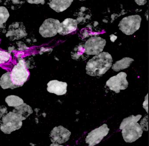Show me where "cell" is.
<instances>
[{
    "label": "cell",
    "instance_id": "obj_5",
    "mask_svg": "<svg viewBox=\"0 0 149 146\" xmlns=\"http://www.w3.org/2000/svg\"><path fill=\"white\" fill-rule=\"evenodd\" d=\"M142 128L137 122H132L126 125L122 129V135L125 141L132 142L142 136Z\"/></svg>",
    "mask_w": 149,
    "mask_h": 146
},
{
    "label": "cell",
    "instance_id": "obj_19",
    "mask_svg": "<svg viewBox=\"0 0 149 146\" xmlns=\"http://www.w3.org/2000/svg\"><path fill=\"white\" fill-rule=\"evenodd\" d=\"M141 117H142V115L138 114L136 116L132 115L131 116H130L128 118H125L123 120V121L121 123L119 129L121 130L123 129L126 125H128L130 123H132V122H137V121H138L141 119Z\"/></svg>",
    "mask_w": 149,
    "mask_h": 146
},
{
    "label": "cell",
    "instance_id": "obj_8",
    "mask_svg": "<svg viewBox=\"0 0 149 146\" xmlns=\"http://www.w3.org/2000/svg\"><path fill=\"white\" fill-rule=\"evenodd\" d=\"M107 124H104L90 132L86 137L85 141L88 146H94L100 143L109 131Z\"/></svg>",
    "mask_w": 149,
    "mask_h": 146
},
{
    "label": "cell",
    "instance_id": "obj_23",
    "mask_svg": "<svg viewBox=\"0 0 149 146\" xmlns=\"http://www.w3.org/2000/svg\"><path fill=\"white\" fill-rule=\"evenodd\" d=\"M4 30H6V27L4 26V24L3 25H0V32L1 33H5L4 32Z\"/></svg>",
    "mask_w": 149,
    "mask_h": 146
},
{
    "label": "cell",
    "instance_id": "obj_18",
    "mask_svg": "<svg viewBox=\"0 0 149 146\" xmlns=\"http://www.w3.org/2000/svg\"><path fill=\"white\" fill-rule=\"evenodd\" d=\"M6 102L8 106L16 107L22 105L24 101L22 99L15 95H10L6 98Z\"/></svg>",
    "mask_w": 149,
    "mask_h": 146
},
{
    "label": "cell",
    "instance_id": "obj_1",
    "mask_svg": "<svg viewBox=\"0 0 149 146\" xmlns=\"http://www.w3.org/2000/svg\"><path fill=\"white\" fill-rule=\"evenodd\" d=\"M112 62L110 54L102 52L89 60L86 65V73L92 77H101L109 69Z\"/></svg>",
    "mask_w": 149,
    "mask_h": 146
},
{
    "label": "cell",
    "instance_id": "obj_4",
    "mask_svg": "<svg viewBox=\"0 0 149 146\" xmlns=\"http://www.w3.org/2000/svg\"><path fill=\"white\" fill-rule=\"evenodd\" d=\"M22 120L16 114L9 112L3 118L0 129L5 133L9 134L22 127Z\"/></svg>",
    "mask_w": 149,
    "mask_h": 146
},
{
    "label": "cell",
    "instance_id": "obj_25",
    "mask_svg": "<svg viewBox=\"0 0 149 146\" xmlns=\"http://www.w3.org/2000/svg\"><path fill=\"white\" fill-rule=\"evenodd\" d=\"M50 146H63V145H60L59 144H57V143H52L50 145Z\"/></svg>",
    "mask_w": 149,
    "mask_h": 146
},
{
    "label": "cell",
    "instance_id": "obj_2",
    "mask_svg": "<svg viewBox=\"0 0 149 146\" xmlns=\"http://www.w3.org/2000/svg\"><path fill=\"white\" fill-rule=\"evenodd\" d=\"M30 72L27 68L25 61L20 60L15 65L11 72V80L15 85L19 87L22 86L27 81Z\"/></svg>",
    "mask_w": 149,
    "mask_h": 146
},
{
    "label": "cell",
    "instance_id": "obj_6",
    "mask_svg": "<svg viewBox=\"0 0 149 146\" xmlns=\"http://www.w3.org/2000/svg\"><path fill=\"white\" fill-rule=\"evenodd\" d=\"M105 45L104 39L99 36L91 37L84 44V52L87 55H97L102 52Z\"/></svg>",
    "mask_w": 149,
    "mask_h": 146
},
{
    "label": "cell",
    "instance_id": "obj_22",
    "mask_svg": "<svg viewBox=\"0 0 149 146\" xmlns=\"http://www.w3.org/2000/svg\"><path fill=\"white\" fill-rule=\"evenodd\" d=\"M8 114V109L6 106H0V126L2 124L3 118Z\"/></svg>",
    "mask_w": 149,
    "mask_h": 146
},
{
    "label": "cell",
    "instance_id": "obj_13",
    "mask_svg": "<svg viewBox=\"0 0 149 146\" xmlns=\"http://www.w3.org/2000/svg\"><path fill=\"white\" fill-rule=\"evenodd\" d=\"M76 20L70 18L65 19L62 23H60L58 33L62 35H65L74 32L77 29Z\"/></svg>",
    "mask_w": 149,
    "mask_h": 146
},
{
    "label": "cell",
    "instance_id": "obj_24",
    "mask_svg": "<svg viewBox=\"0 0 149 146\" xmlns=\"http://www.w3.org/2000/svg\"><path fill=\"white\" fill-rule=\"evenodd\" d=\"M117 38V37L116 36L112 34L110 36L111 41L112 42H115V41H116Z\"/></svg>",
    "mask_w": 149,
    "mask_h": 146
},
{
    "label": "cell",
    "instance_id": "obj_12",
    "mask_svg": "<svg viewBox=\"0 0 149 146\" xmlns=\"http://www.w3.org/2000/svg\"><path fill=\"white\" fill-rule=\"evenodd\" d=\"M67 86L68 84L66 82H61L57 80H51L47 84V90L50 93H55L60 96L66 94Z\"/></svg>",
    "mask_w": 149,
    "mask_h": 146
},
{
    "label": "cell",
    "instance_id": "obj_15",
    "mask_svg": "<svg viewBox=\"0 0 149 146\" xmlns=\"http://www.w3.org/2000/svg\"><path fill=\"white\" fill-rule=\"evenodd\" d=\"M13 112L17 114L23 121L32 114L33 111L30 106L26 103H23L22 105L15 107Z\"/></svg>",
    "mask_w": 149,
    "mask_h": 146
},
{
    "label": "cell",
    "instance_id": "obj_11",
    "mask_svg": "<svg viewBox=\"0 0 149 146\" xmlns=\"http://www.w3.org/2000/svg\"><path fill=\"white\" fill-rule=\"evenodd\" d=\"M27 35L26 27L23 23L16 22L9 26L6 36L10 41H13L21 39Z\"/></svg>",
    "mask_w": 149,
    "mask_h": 146
},
{
    "label": "cell",
    "instance_id": "obj_10",
    "mask_svg": "<svg viewBox=\"0 0 149 146\" xmlns=\"http://www.w3.org/2000/svg\"><path fill=\"white\" fill-rule=\"evenodd\" d=\"M71 132L62 126L55 127L50 133V140L54 143L62 144L70 139Z\"/></svg>",
    "mask_w": 149,
    "mask_h": 146
},
{
    "label": "cell",
    "instance_id": "obj_3",
    "mask_svg": "<svg viewBox=\"0 0 149 146\" xmlns=\"http://www.w3.org/2000/svg\"><path fill=\"white\" fill-rule=\"evenodd\" d=\"M141 20L140 15H130L123 18L118 26L123 33L127 35H130L139 29Z\"/></svg>",
    "mask_w": 149,
    "mask_h": 146
},
{
    "label": "cell",
    "instance_id": "obj_16",
    "mask_svg": "<svg viewBox=\"0 0 149 146\" xmlns=\"http://www.w3.org/2000/svg\"><path fill=\"white\" fill-rule=\"evenodd\" d=\"M134 60L130 58L125 57L119 61H117L112 66V69L116 72L127 69L130 67Z\"/></svg>",
    "mask_w": 149,
    "mask_h": 146
},
{
    "label": "cell",
    "instance_id": "obj_7",
    "mask_svg": "<svg viewBox=\"0 0 149 146\" xmlns=\"http://www.w3.org/2000/svg\"><path fill=\"white\" fill-rule=\"evenodd\" d=\"M127 74L119 72L116 76L111 77L106 82V85L116 93H119L120 90H124L128 87L129 83L126 79Z\"/></svg>",
    "mask_w": 149,
    "mask_h": 146
},
{
    "label": "cell",
    "instance_id": "obj_9",
    "mask_svg": "<svg viewBox=\"0 0 149 146\" xmlns=\"http://www.w3.org/2000/svg\"><path fill=\"white\" fill-rule=\"evenodd\" d=\"M60 22L55 19H48L44 21L40 27L39 33L43 37H51L58 33Z\"/></svg>",
    "mask_w": 149,
    "mask_h": 146
},
{
    "label": "cell",
    "instance_id": "obj_17",
    "mask_svg": "<svg viewBox=\"0 0 149 146\" xmlns=\"http://www.w3.org/2000/svg\"><path fill=\"white\" fill-rule=\"evenodd\" d=\"M0 85L4 90L8 89V88L14 89L18 87L13 84L11 80L10 72H6L2 75V77L0 79Z\"/></svg>",
    "mask_w": 149,
    "mask_h": 146
},
{
    "label": "cell",
    "instance_id": "obj_14",
    "mask_svg": "<svg viewBox=\"0 0 149 146\" xmlns=\"http://www.w3.org/2000/svg\"><path fill=\"white\" fill-rule=\"evenodd\" d=\"M73 0L57 1L53 0L48 3L49 7L57 13H61L68 8L73 2Z\"/></svg>",
    "mask_w": 149,
    "mask_h": 146
},
{
    "label": "cell",
    "instance_id": "obj_21",
    "mask_svg": "<svg viewBox=\"0 0 149 146\" xmlns=\"http://www.w3.org/2000/svg\"><path fill=\"white\" fill-rule=\"evenodd\" d=\"M11 55L6 51H0V64L7 62L11 58Z\"/></svg>",
    "mask_w": 149,
    "mask_h": 146
},
{
    "label": "cell",
    "instance_id": "obj_20",
    "mask_svg": "<svg viewBox=\"0 0 149 146\" xmlns=\"http://www.w3.org/2000/svg\"><path fill=\"white\" fill-rule=\"evenodd\" d=\"M9 17L8 9L5 7L0 6V25L6 23Z\"/></svg>",
    "mask_w": 149,
    "mask_h": 146
}]
</instances>
